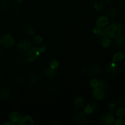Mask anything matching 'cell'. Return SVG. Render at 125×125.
Instances as JSON below:
<instances>
[{
  "instance_id": "6da1fadb",
  "label": "cell",
  "mask_w": 125,
  "mask_h": 125,
  "mask_svg": "<svg viewBox=\"0 0 125 125\" xmlns=\"http://www.w3.org/2000/svg\"><path fill=\"white\" fill-rule=\"evenodd\" d=\"M108 35L111 38H115L121 35L123 30V24L118 21H114L107 24L106 28Z\"/></svg>"
},
{
  "instance_id": "7a4b0ae2",
  "label": "cell",
  "mask_w": 125,
  "mask_h": 125,
  "mask_svg": "<svg viewBox=\"0 0 125 125\" xmlns=\"http://www.w3.org/2000/svg\"><path fill=\"white\" fill-rule=\"evenodd\" d=\"M14 45V39L9 34H4L0 37V45L5 50L11 48Z\"/></svg>"
},
{
  "instance_id": "3957f363",
  "label": "cell",
  "mask_w": 125,
  "mask_h": 125,
  "mask_svg": "<svg viewBox=\"0 0 125 125\" xmlns=\"http://www.w3.org/2000/svg\"><path fill=\"white\" fill-rule=\"evenodd\" d=\"M40 54L37 48L35 46H32L29 50L24 52V57L28 62H33L37 59Z\"/></svg>"
},
{
  "instance_id": "277c9868",
  "label": "cell",
  "mask_w": 125,
  "mask_h": 125,
  "mask_svg": "<svg viewBox=\"0 0 125 125\" xmlns=\"http://www.w3.org/2000/svg\"><path fill=\"white\" fill-rule=\"evenodd\" d=\"M32 43L27 39H21L18 40L16 45V48L21 52H25L32 47Z\"/></svg>"
},
{
  "instance_id": "5b68a950",
  "label": "cell",
  "mask_w": 125,
  "mask_h": 125,
  "mask_svg": "<svg viewBox=\"0 0 125 125\" xmlns=\"http://www.w3.org/2000/svg\"><path fill=\"white\" fill-rule=\"evenodd\" d=\"M100 120L103 125H111L114 123L115 117L112 112H106L101 115Z\"/></svg>"
},
{
  "instance_id": "8992f818",
  "label": "cell",
  "mask_w": 125,
  "mask_h": 125,
  "mask_svg": "<svg viewBox=\"0 0 125 125\" xmlns=\"http://www.w3.org/2000/svg\"><path fill=\"white\" fill-rule=\"evenodd\" d=\"M120 66L117 62H113L109 63L106 68V72L111 76H115L119 73Z\"/></svg>"
},
{
  "instance_id": "52a82bcc",
  "label": "cell",
  "mask_w": 125,
  "mask_h": 125,
  "mask_svg": "<svg viewBox=\"0 0 125 125\" xmlns=\"http://www.w3.org/2000/svg\"><path fill=\"white\" fill-rule=\"evenodd\" d=\"M74 120L77 124L83 125H85L89 122V118H88L87 114L83 113V112H78L74 115Z\"/></svg>"
},
{
  "instance_id": "ba28073f",
  "label": "cell",
  "mask_w": 125,
  "mask_h": 125,
  "mask_svg": "<svg viewBox=\"0 0 125 125\" xmlns=\"http://www.w3.org/2000/svg\"><path fill=\"white\" fill-rule=\"evenodd\" d=\"M101 72V67L100 65L97 64H94L90 66V68L88 69L87 73L90 76L95 78V77L98 76L100 75V74Z\"/></svg>"
},
{
  "instance_id": "9c48e42d",
  "label": "cell",
  "mask_w": 125,
  "mask_h": 125,
  "mask_svg": "<svg viewBox=\"0 0 125 125\" xmlns=\"http://www.w3.org/2000/svg\"><path fill=\"white\" fill-rule=\"evenodd\" d=\"M114 46L117 49H122L125 46V36L120 35L114 38Z\"/></svg>"
},
{
  "instance_id": "30bf717a",
  "label": "cell",
  "mask_w": 125,
  "mask_h": 125,
  "mask_svg": "<svg viewBox=\"0 0 125 125\" xmlns=\"http://www.w3.org/2000/svg\"><path fill=\"white\" fill-rule=\"evenodd\" d=\"M109 23V18L107 16L101 15L96 21V26L98 28H103L106 26Z\"/></svg>"
},
{
  "instance_id": "8fae6325",
  "label": "cell",
  "mask_w": 125,
  "mask_h": 125,
  "mask_svg": "<svg viewBox=\"0 0 125 125\" xmlns=\"http://www.w3.org/2000/svg\"><path fill=\"white\" fill-rule=\"evenodd\" d=\"M23 31L24 34L29 37H32L35 35V30L32 26L29 23H26L23 27Z\"/></svg>"
},
{
  "instance_id": "7c38bea8",
  "label": "cell",
  "mask_w": 125,
  "mask_h": 125,
  "mask_svg": "<svg viewBox=\"0 0 125 125\" xmlns=\"http://www.w3.org/2000/svg\"><path fill=\"white\" fill-rule=\"evenodd\" d=\"M9 120L13 123H18L20 122V119L21 118V114L20 112L18 111H12L10 113L9 116Z\"/></svg>"
},
{
  "instance_id": "4fadbf2b",
  "label": "cell",
  "mask_w": 125,
  "mask_h": 125,
  "mask_svg": "<svg viewBox=\"0 0 125 125\" xmlns=\"http://www.w3.org/2000/svg\"><path fill=\"white\" fill-rule=\"evenodd\" d=\"M92 95L96 100H102L104 98L105 93L104 91L99 88H95L92 92Z\"/></svg>"
},
{
  "instance_id": "5bb4252c",
  "label": "cell",
  "mask_w": 125,
  "mask_h": 125,
  "mask_svg": "<svg viewBox=\"0 0 125 125\" xmlns=\"http://www.w3.org/2000/svg\"><path fill=\"white\" fill-rule=\"evenodd\" d=\"M34 119L30 115H25L21 117L18 124L19 125H34Z\"/></svg>"
},
{
  "instance_id": "9a60e30c",
  "label": "cell",
  "mask_w": 125,
  "mask_h": 125,
  "mask_svg": "<svg viewBox=\"0 0 125 125\" xmlns=\"http://www.w3.org/2000/svg\"><path fill=\"white\" fill-rule=\"evenodd\" d=\"M44 74H45V76L48 79H52V78H54L55 76H56V70H54L52 68H51V67H46L45 69V71H44Z\"/></svg>"
},
{
  "instance_id": "2e32d148",
  "label": "cell",
  "mask_w": 125,
  "mask_h": 125,
  "mask_svg": "<svg viewBox=\"0 0 125 125\" xmlns=\"http://www.w3.org/2000/svg\"><path fill=\"white\" fill-rule=\"evenodd\" d=\"M11 94H12V91H11L10 89L6 87L2 88L0 90V97L2 99L6 100L10 96Z\"/></svg>"
},
{
  "instance_id": "e0dca14e",
  "label": "cell",
  "mask_w": 125,
  "mask_h": 125,
  "mask_svg": "<svg viewBox=\"0 0 125 125\" xmlns=\"http://www.w3.org/2000/svg\"><path fill=\"white\" fill-rule=\"evenodd\" d=\"M119 14V9L116 6H112L107 10V15L109 17H115Z\"/></svg>"
},
{
  "instance_id": "ac0fdd59",
  "label": "cell",
  "mask_w": 125,
  "mask_h": 125,
  "mask_svg": "<svg viewBox=\"0 0 125 125\" xmlns=\"http://www.w3.org/2000/svg\"><path fill=\"white\" fill-rule=\"evenodd\" d=\"M28 82L31 86H36L39 83V77L35 74H31L28 76Z\"/></svg>"
},
{
  "instance_id": "d6986e66",
  "label": "cell",
  "mask_w": 125,
  "mask_h": 125,
  "mask_svg": "<svg viewBox=\"0 0 125 125\" xmlns=\"http://www.w3.org/2000/svg\"><path fill=\"white\" fill-rule=\"evenodd\" d=\"M125 57V55L124 52H122V51H118V52H116L114 54L112 61H113V62H121V61H122L124 59Z\"/></svg>"
},
{
  "instance_id": "ffe728a7",
  "label": "cell",
  "mask_w": 125,
  "mask_h": 125,
  "mask_svg": "<svg viewBox=\"0 0 125 125\" xmlns=\"http://www.w3.org/2000/svg\"><path fill=\"white\" fill-rule=\"evenodd\" d=\"M74 104L76 108H81L85 104V101L84 98L81 96H78L74 100Z\"/></svg>"
},
{
  "instance_id": "44dd1931",
  "label": "cell",
  "mask_w": 125,
  "mask_h": 125,
  "mask_svg": "<svg viewBox=\"0 0 125 125\" xmlns=\"http://www.w3.org/2000/svg\"><path fill=\"white\" fill-rule=\"evenodd\" d=\"M97 88L101 89L103 91H107L108 90L109 88V84L108 83L106 82V81L102 79H99V83H98V86Z\"/></svg>"
},
{
  "instance_id": "7402d4cb",
  "label": "cell",
  "mask_w": 125,
  "mask_h": 125,
  "mask_svg": "<svg viewBox=\"0 0 125 125\" xmlns=\"http://www.w3.org/2000/svg\"><path fill=\"white\" fill-rule=\"evenodd\" d=\"M100 41H101V45L103 47L105 48H108L111 44V37L109 36L106 37L100 40Z\"/></svg>"
},
{
  "instance_id": "603a6c76",
  "label": "cell",
  "mask_w": 125,
  "mask_h": 125,
  "mask_svg": "<svg viewBox=\"0 0 125 125\" xmlns=\"http://www.w3.org/2000/svg\"><path fill=\"white\" fill-rule=\"evenodd\" d=\"M94 7L96 10L102 11L105 9V4L100 1H96L94 3Z\"/></svg>"
},
{
  "instance_id": "cb8c5ba5",
  "label": "cell",
  "mask_w": 125,
  "mask_h": 125,
  "mask_svg": "<svg viewBox=\"0 0 125 125\" xmlns=\"http://www.w3.org/2000/svg\"><path fill=\"white\" fill-rule=\"evenodd\" d=\"M115 114L119 118L125 117V107L124 106H121L117 109L115 111Z\"/></svg>"
},
{
  "instance_id": "d4e9b609",
  "label": "cell",
  "mask_w": 125,
  "mask_h": 125,
  "mask_svg": "<svg viewBox=\"0 0 125 125\" xmlns=\"http://www.w3.org/2000/svg\"><path fill=\"white\" fill-rule=\"evenodd\" d=\"M10 3L8 0H1L0 1V8L3 10H7L9 9Z\"/></svg>"
},
{
  "instance_id": "484cf974",
  "label": "cell",
  "mask_w": 125,
  "mask_h": 125,
  "mask_svg": "<svg viewBox=\"0 0 125 125\" xmlns=\"http://www.w3.org/2000/svg\"><path fill=\"white\" fill-rule=\"evenodd\" d=\"M48 90L50 92L56 94L59 91V87L58 85L56 84H51L49 85Z\"/></svg>"
},
{
  "instance_id": "4316f807",
  "label": "cell",
  "mask_w": 125,
  "mask_h": 125,
  "mask_svg": "<svg viewBox=\"0 0 125 125\" xmlns=\"http://www.w3.org/2000/svg\"><path fill=\"white\" fill-rule=\"evenodd\" d=\"M108 36H109V35L108 34H107L106 28H101L100 33L97 35L98 38L100 40H101V39H103V38L106 37H108Z\"/></svg>"
},
{
  "instance_id": "83f0119b",
  "label": "cell",
  "mask_w": 125,
  "mask_h": 125,
  "mask_svg": "<svg viewBox=\"0 0 125 125\" xmlns=\"http://www.w3.org/2000/svg\"><path fill=\"white\" fill-rule=\"evenodd\" d=\"M115 104L117 106H125V96H119L115 100Z\"/></svg>"
},
{
  "instance_id": "f1b7e54d",
  "label": "cell",
  "mask_w": 125,
  "mask_h": 125,
  "mask_svg": "<svg viewBox=\"0 0 125 125\" xmlns=\"http://www.w3.org/2000/svg\"><path fill=\"white\" fill-rule=\"evenodd\" d=\"M32 37V42L35 43V45H40L42 43L43 41V39L40 35H34Z\"/></svg>"
},
{
  "instance_id": "f546056e",
  "label": "cell",
  "mask_w": 125,
  "mask_h": 125,
  "mask_svg": "<svg viewBox=\"0 0 125 125\" xmlns=\"http://www.w3.org/2000/svg\"><path fill=\"white\" fill-rule=\"evenodd\" d=\"M84 113L87 115H90L93 113V112L95 111V110L94 109V108L92 107V106L90 104H88L87 106H85L84 107Z\"/></svg>"
},
{
  "instance_id": "4dcf8cb0",
  "label": "cell",
  "mask_w": 125,
  "mask_h": 125,
  "mask_svg": "<svg viewBox=\"0 0 125 125\" xmlns=\"http://www.w3.org/2000/svg\"><path fill=\"white\" fill-rule=\"evenodd\" d=\"M98 83H99L98 78H94L90 80V85L93 88V89H95V88L98 87Z\"/></svg>"
},
{
  "instance_id": "1f68e13d",
  "label": "cell",
  "mask_w": 125,
  "mask_h": 125,
  "mask_svg": "<svg viewBox=\"0 0 125 125\" xmlns=\"http://www.w3.org/2000/svg\"><path fill=\"white\" fill-rule=\"evenodd\" d=\"M59 66V63L57 60H52L50 63V67L54 70H56Z\"/></svg>"
},
{
  "instance_id": "d6a6232c",
  "label": "cell",
  "mask_w": 125,
  "mask_h": 125,
  "mask_svg": "<svg viewBox=\"0 0 125 125\" xmlns=\"http://www.w3.org/2000/svg\"><path fill=\"white\" fill-rule=\"evenodd\" d=\"M25 59L24 57H23L22 56H20L17 58V59L16 60V63H17V65L21 66L23 65L24 63V61H25Z\"/></svg>"
},
{
  "instance_id": "836d02e7",
  "label": "cell",
  "mask_w": 125,
  "mask_h": 125,
  "mask_svg": "<svg viewBox=\"0 0 125 125\" xmlns=\"http://www.w3.org/2000/svg\"><path fill=\"white\" fill-rule=\"evenodd\" d=\"M37 48L40 54L44 53V52H45L47 51V46H46V45H45V44H42V45H40Z\"/></svg>"
},
{
  "instance_id": "e575fe53",
  "label": "cell",
  "mask_w": 125,
  "mask_h": 125,
  "mask_svg": "<svg viewBox=\"0 0 125 125\" xmlns=\"http://www.w3.org/2000/svg\"><path fill=\"white\" fill-rule=\"evenodd\" d=\"M114 125H125V120L122 119V118L117 119V120H115Z\"/></svg>"
},
{
  "instance_id": "d590c367",
  "label": "cell",
  "mask_w": 125,
  "mask_h": 125,
  "mask_svg": "<svg viewBox=\"0 0 125 125\" xmlns=\"http://www.w3.org/2000/svg\"><path fill=\"white\" fill-rule=\"evenodd\" d=\"M89 104H90L92 106V107L94 108V109L95 110V111H96V110L99 107V104H98V103L96 102V101H90V102L89 103Z\"/></svg>"
},
{
  "instance_id": "8d00e7d4",
  "label": "cell",
  "mask_w": 125,
  "mask_h": 125,
  "mask_svg": "<svg viewBox=\"0 0 125 125\" xmlns=\"http://www.w3.org/2000/svg\"><path fill=\"white\" fill-rule=\"evenodd\" d=\"M15 81L17 83H18V84H21V83H23V81H24V77L21 75L17 76L16 77Z\"/></svg>"
},
{
  "instance_id": "74e56055",
  "label": "cell",
  "mask_w": 125,
  "mask_h": 125,
  "mask_svg": "<svg viewBox=\"0 0 125 125\" xmlns=\"http://www.w3.org/2000/svg\"><path fill=\"white\" fill-rule=\"evenodd\" d=\"M116 106H117V105H116L115 103H111L108 105V108L110 111H113L115 110Z\"/></svg>"
},
{
  "instance_id": "f35d334b",
  "label": "cell",
  "mask_w": 125,
  "mask_h": 125,
  "mask_svg": "<svg viewBox=\"0 0 125 125\" xmlns=\"http://www.w3.org/2000/svg\"><path fill=\"white\" fill-rule=\"evenodd\" d=\"M101 28H98V27H97V26L95 27V28H93V29H92L93 33H94V34H95V35H97L99 33H100V31H101Z\"/></svg>"
},
{
  "instance_id": "ab89813d",
  "label": "cell",
  "mask_w": 125,
  "mask_h": 125,
  "mask_svg": "<svg viewBox=\"0 0 125 125\" xmlns=\"http://www.w3.org/2000/svg\"><path fill=\"white\" fill-rule=\"evenodd\" d=\"M119 4L122 9H125V0H120Z\"/></svg>"
},
{
  "instance_id": "60d3db41",
  "label": "cell",
  "mask_w": 125,
  "mask_h": 125,
  "mask_svg": "<svg viewBox=\"0 0 125 125\" xmlns=\"http://www.w3.org/2000/svg\"><path fill=\"white\" fill-rule=\"evenodd\" d=\"M25 0H13V2L17 5H20L23 3Z\"/></svg>"
},
{
  "instance_id": "b9f144b4",
  "label": "cell",
  "mask_w": 125,
  "mask_h": 125,
  "mask_svg": "<svg viewBox=\"0 0 125 125\" xmlns=\"http://www.w3.org/2000/svg\"><path fill=\"white\" fill-rule=\"evenodd\" d=\"M50 124L52 125H58L61 124V122H59L58 120H52V122L50 123Z\"/></svg>"
},
{
  "instance_id": "7bdbcfd3",
  "label": "cell",
  "mask_w": 125,
  "mask_h": 125,
  "mask_svg": "<svg viewBox=\"0 0 125 125\" xmlns=\"http://www.w3.org/2000/svg\"><path fill=\"white\" fill-rule=\"evenodd\" d=\"M115 0H104L105 3H106L107 4H111L113 3Z\"/></svg>"
},
{
  "instance_id": "ee69618b",
  "label": "cell",
  "mask_w": 125,
  "mask_h": 125,
  "mask_svg": "<svg viewBox=\"0 0 125 125\" xmlns=\"http://www.w3.org/2000/svg\"><path fill=\"white\" fill-rule=\"evenodd\" d=\"M2 125H14L15 124L13 123V122H12L11 121H10V122H4V123H2Z\"/></svg>"
},
{
  "instance_id": "f6af8a7d",
  "label": "cell",
  "mask_w": 125,
  "mask_h": 125,
  "mask_svg": "<svg viewBox=\"0 0 125 125\" xmlns=\"http://www.w3.org/2000/svg\"><path fill=\"white\" fill-rule=\"evenodd\" d=\"M4 57V52L2 50H0V59L3 58Z\"/></svg>"
},
{
  "instance_id": "bcb514c9",
  "label": "cell",
  "mask_w": 125,
  "mask_h": 125,
  "mask_svg": "<svg viewBox=\"0 0 125 125\" xmlns=\"http://www.w3.org/2000/svg\"><path fill=\"white\" fill-rule=\"evenodd\" d=\"M122 72H123V74L125 75V64L123 66V67H122Z\"/></svg>"
},
{
  "instance_id": "7dc6e473",
  "label": "cell",
  "mask_w": 125,
  "mask_h": 125,
  "mask_svg": "<svg viewBox=\"0 0 125 125\" xmlns=\"http://www.w3.org/2000/svg\"><path fill=\"white\" fill-rule=\"evenodd\" d=\"M123 19L125 21V11L124 12V13H123Z\"/></svg>"
},
{
  "instance_id": "c3c4849f",
  "label": "cell",
  "mask_w": 125,
  "mask_h": 125,
  "mask_svg": "<svg viewBox=\"0 0 125 125\" xmlns=\"http://www.w3.org/2000/svg\"><path fill=\"white\" fill-rule=\"evenodd\" d=\"M0 75H1V73H0Z\"/></svg>"
}]
</instances>
